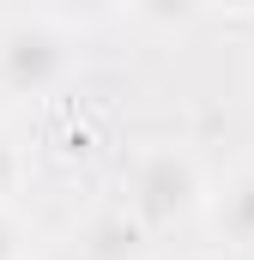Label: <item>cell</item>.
<instances>
[{"mask_svg":"<svg viewBox=\"0 0 254 260\" xmlns=\"http://www.w3.org/2000/svg\"><path fill=\"white\" fill-rule=\"evenodd\" d=\"M121 206L157 236V230H176V224L200 218L212 206V182H206L194 151H182V145H145L133 157V170H127V200Z\"/></svg>","mask_w":254,"mask_h":260,"instance_id":"6da1fadb","label":"cell"},{"mask_svg":"<svg viewBox=\"0 0 254 260\" xmlns=\"http://www.w3.org/2000/svg\"><path fill=\"white\" fill-rule=\"evenodd\" d=\"M67 79V43L49 18L0 24V91L6 97H49Z\"/></svg>","mask_w":254,"mask_h":260,"instance_id":"7a4b0ae2","label":"cell"},{"mask_svg":"<svg viewBox=\"0 0 254 260\" xmlns=\"http://www.w3.org/2000/svg\"><path fill=\"white\" fill-rule=\"evenodd\" d=\"M73 242L85 248V260H151V230L127 206H109V212L85 218V230Z\"/></svg>","mask_w":254,"mask_h":260,"instance_id":"3957f363","label":"cell"},{"mask_svg":"<svg viewBox=\"0 0 254 260\" xmlns=\"http://www.w3.org/2000/svg\"><path fill=\"white\" fill-rule=\"evenodd\" d=\"M212 230L230 248H254V164L230 170L224 182H212V206H206Z\"/></svg>","mask_w":254,"mask_h":260,"instance_id":"277c9868","label":"cell"},{"mask_svg":"<svg viewBox=\"0 0 254 260\" xmlns=\"http://www.w3.org/2000/svg\"><path fill=\"white\" fill-rule=\"evenodd\" d=\"M206 6H212V0H127L133 24L151 30V37H182V30H194V24L206 18Z\"/></svg>","mask_w":254,"mask_h":260,"instance_id":"5b68a950","label":"cell"},{"mask_svg":"<svg viewBox=\"0 0 254 260\" xmlns=\"http://www.w3.org/2000/svg\"><path fill=\"white\" fill-rule=\"evenodd\" d=\"M127 0H43V18L61 24V30H91L103 18H115Z\"/></svg>","mask_w":254,"mask_h":260,"instance_id":"8992f818","label":"cell"},{"mask_svg":"<svg viewBox=\"0 0 254 260\" xmlns=\"http://www.w3.org/2000/svg\"><path fill=\"white\" fill-rule=\"evenodd\" d=\"M18 188H24V145L0 127V206L18 194Z\"/></svg>","mask_w":254,"mask_h":260,"instance_id":"52a82bcc","label":"cell"},{"mask_svg":"<svg viewBox=\"0 0 254 260\" xmlns=\"http://www.w3.org/2000/svg\"><path fill=\"white\" fill-rule=\"evenodd\" d=\"M30 236H24V224L12 218V206H0V260H30Z\"/></svg>","mask_w":254,"mask_h":260,"instance_id":"ba28073f","label":"cell"},{"mask_svg":"<svg viewBox=\"0 0 254 260\" xmlns=\"http://www.w3.org/2000/svg\"><path fill=\"white\" fill-rule=\"evenodd\" d=\"M30 260H85V248L79 242H49V248H37Z\"/></svg>","mask_w":254,"mask_h":260,"instance_id":"9c48e42d","label":"cell"},{"mask_svg":"<svg viewBox=\"0 0 254 260\" xmlns=\"http://www.w3.org/2000/svg\"><path fill=\"white\" fill-rule=\"evenodd\" d=\"M212 6H224V12H254V0H212Z\"/></svg>","mask_w":254,"mask_h":260,"instance_id":"30bf717a","label":"cell"}]
</instances>
